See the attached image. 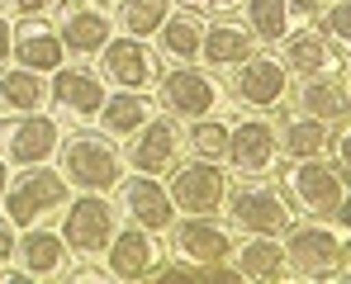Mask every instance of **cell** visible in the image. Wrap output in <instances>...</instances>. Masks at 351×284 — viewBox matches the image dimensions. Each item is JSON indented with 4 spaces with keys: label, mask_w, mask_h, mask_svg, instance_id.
I'll use <instances>...</instances> for the list:
<instances>
[{
    "label": "cell",
    "mask_w": 351,
    "mask_h": 284,
    "mask_svg": "<svg viewBox=\"0 0 351 284\" xmlns=\"http://www.w3.org/2000/svg\"><path fill=\"white\" fill-rule=\"evenodd\" d=\"M223 162H228L237 175H271L276 162H280V133H276V123L261 118V114L233 118V123H228Z\"/></svg>",
    "instance_id": "11"
},
{
    "label": "cell",
    "mask_w": 351,
    "mask_h": 284,
    "mask_svg": "<svg viewBox=\"0 0 351 284\" xmlns=\"http://www.w3.org/2000/svg\"><path fill=\"white\" fill-rule=\"evenodd\" d=\"M10 261H14V223L0 214V270H5Z\"/></svg>",
    "instance_id": "34"
},
{
    "label": "cell",
    "mask_w": 351,
    "mask_h": 284,
    "mask_svg": "<svg viewBox=\"0 0 351 284\" xmlns=\"http://www.w3.org/2000/svg\"><path fill=\"white\" fill-rule=\"evenodd\" d=\"M58 34L66 57H95L114 38V10L105 0H58Z\"/></svg>",
    "instance_id": "12"
},
{
    "label": "cell",
    "mask_w": 351,
    "mask_h": 284,
    "mask_svg": "<svg viewBox=\"0 0 351 284\" xmlns=\"http://www.w3.org/2000/svg\"><path fill=\"white\" fill-rule=\"evenodd\" d=\"M14 256H19V270H24L29 280H62L71 251H66L62 232L34 223V227H24V237L14 242Z\"/></svg>",
    "instance_id": "20"
},
{
    "label": "cell",
    "mask_w": 351,
    "mask_h": 284,
    "mask_svg": "<svg viewBox=\"0 0 351 284\" xmlns=\"http://www.w3.org/2000/svg\"><path fill=\"white\" fill-rule=\"evenodd\" d=\"M152 86H157V105L171 118H204L223 105V86L195 62H171L167 71H157Z\"/></svg>",
    "instance_id": "6"
},
{
    "label": "cell",
    "mask_w": 351,
    "mask_h": 284,
    "mask_svg": "<svg viewBox=\"0 0 351 284\" xmlns=\"http://www.w3.org/2000/svg\"><path fill=\"white\" fill-rule=\"evenodd\" d=\"M114 194H119V214H128V223L147 227V232H157V237L176 223V204H171V190L162 185V175L133 170L128 180L114 185Z\"/></svg>",
    "instance_id": "16"
},
{
    "label": "cell",
    "mask_w": 351,
    "mask_h": 284,
    "mask_svg": "<svg viewBox=\"0 0 351 284\" xmlns=\"http://www.w3.org/2000/svg\"><path fill=\"white\" fill-rule=\"evenodd\" d=\"M280 62H285V71L290 76H318V71H332V66H347L342 57L332 53V43L308 24V29H290L280 43Z\"/></svg>",
    "instance_id": "22"
},
{
    "label": "cell",
    "mask_w": 351,
    "mask_h": 284,
    "mask_svg": "<svg viewBox=\"0 0 351 284\" xmlns=\"http://www.w3.org/2000/svg\"><path fill=\"white\" fill-rule=\"evenodd\" d=\"M237 256V275H247V280H285L290 270H285V251H280V237H247L242 246H233Z\"/></svg>",
    "instance_id": "27"
},
{
    "label": "cell",
    "mask_w": 351,
    "mask_h": 284,
    "mask_svg": "<svg viewBox=\"0 0 351 284\" xmlns=\"http://www.w3.org/2000/svg\"><path fill=\"white\" fill-rule=\"evenodd\" d=\"M280 157H290V162H304V157H328V123L323 118H308V114H294L285 118L280 128Z\"/></svg>",
    "instance_id": "28"
},
{
    "label": "cell",
    "mask_w": 351,
    "mask_h": 284,
    "mask_svg": "<svg viewBox=\"0 0 351 284\" xmlns=\"http://www.w3.org/2000/svg\"><path fill=\"white\" fill-rule=\"evenodd\" d=\"M14 66H29V71H43L53 76L62 62H66V48H62V34L48 24V19H19L14 24Z\"/></svg>",
    "instance_id": "19"
},
{
    "label": "cell",
    "mask_w": 351,
    "mask_h": 284,
    "mask_svg": "<svg viewBox=\"0 0 351 284\" xmlns=\"http://www.w3.org/2000/svg\"><path fill=\"white\" fill-rule=\"evenodd\" d=\"M152 38H157V57L195 62L199 57V38H204V19H199V10H171Z\"/></svg>",
    "instance_id": "24"
},
{
    "label": "cell",
    "mask_w": 351,
    "mask_h": 284,
    "mask_svg": "<svg viewBox=\"0 0 351 284\" xmlns=\"http://www.w3.org/2000/svg\"><path fill=\"white\" fill-rule=\"evenodd\" d=\"M62 242L76 256H105L110 237L119 232V204H110L105 194H76L62 204Z\"/></svg>",
    "instance_id": "7"
},
{
    "label": "cell",
    "mask_w": 351,
    "mask_h": 284,
    "mask_svg": "<svg viewBox=\"0 0 351 284\" xmlns=\"http://www.w3.org/2000/svg\"><path fill=\"white\" fill-rule=\"evenodd\" d=\"M318 10H323V0H290V19L294 24H313Z\"/></svg>",
    "instance_id": "35"
},
{
    "label": "cell",
    "mask_w": 351,
    "mask_h": 284,
    "mask_svg": "<svg viewBox=\"0 0 351 284\" xmlns=\"http://www.w3.org/2000/svg\"><path fill=\"white\" fill-rule=\"evenodd\" d=\"M5 190H10V162L0 157V199H5Z\"/></svg>",
    "instance_id": "39"
},
{
    "label": "cell",
    "mask_w": 351,
    "mask_h": 284,
    "mask_svg": "<svg viewBox=\"0 0 351 284\" xmlns=\"http://www.w3.org/2000/svg\"><path fill=\"white\" fill-rule=\"evenodd\" d=\"M157 261H162L157 232H147V227H138V223L119 227L114 237H110V246H105V275H114V280L157 275Z\"/></svg>",
    "instance_id": "18"
},
{
    "label": "cell",
    "mask_w": 351,
    "mask_h": 284,
    "mask_svg": "<svg viewBox=\"0 0 351 284\" xmlns=\"http://www.w3.org/2000/svg\"><path fill=\"white\" fill-rule=\"evenodd\" d=\"M294 109L308 114V118H323V123H337L347 118V66H332V71H318V76H304L299 95H290Z\"/></svg>",
    "instance_id": "21"
},
{
    "label": "cell",
    "mask_w": 351,
    "mask_h": 284,
    "mask_svg": "<svg viewBox=\"0 0 351 284\" xmlns=\"http://www.w3.org/2000/svg\"><path fill=\"white\" fill-rule=\"evenodd\" d=\"M58 170L66 175L71 190L86 194H110L123 180V152L110 133H71L58 142Z\"/></svg>",
    "instance_id": "2"
},
{
    "label": "cell",
    "mask_w": 351,
    "mask_h": 284,
    "mask_svg": "<svg viewBox=\"0 0 351 284\" xmlns=\"http://www.w3.org/2000/svg\"><path fill=\"white\" fill-rule=\"evenodd\" d=\"M233 5H242V0H185V10H204V14H223Z\"/></svg>",
    "instance_id": "38"
},
{
    "label": "cell",
    "mask_w": 351,
    "mask_h": 284,
    "mask_svg": "<svg viewBox=\"0 0 351 284\" xmlns=\"http://www.w3.org/2000/svg\"><path fill=\"white\" fill-rule=\"evenodd\" d=\"M105 95H110L105 76L90 71V66H81V62H62L58 71H53V81H48V100H53V109L66 114V118H81V123H90V118L100 114Z\"/></svg>",
    "instance_id": "15"
},
{
    "label": "cell",
    "mask_w": 351,
    "mask_h": 284,
    "mask_svg": "<svg viewBox=\"0 0 351 284\" xmlns=\"http://www.w3.org/2000/svg\"><path fill=\"white\" fill-rule=\"evenodd\" d=\"M95 57H100L105 86H114V90H147L157 81V71H162V57L147 48V38H133V34L110 38Z\"/></svg>",
    "instance_id": "14"
},
{
    "label": "cell",
    "mask_w": 351,
    "mask_h": 284,
    "mask_svg": "<svg viewBox=\"0 0 351 284\" xmlns=\"http://www.w3.org/2000/svg\"><path fill=\"white\" fill-rule=\"evenodd\" d=\"M180 152H185V133L176 128V118L171 114H152L128 142V166L143 170V175H167L180 162Z\"/></svg>",
    "instance_id": "17"
},
{
    "label": "cell",
    "mask_w": 351,
    "mask_h": 284,
    "mask_svg": "<svg viewBox=\"0 0 351 284\" xmlns=\"http://www.w3.org/2000/svg\"><path fill=\"white\" fill-rule=\"evenodd\" d=\"M58 142H62V123L43 109L10 114L0 123V157L10 166H43V162H53Z\"/></svg>",
    "instance_id": "9"
},
{
    "label": "cell",
    "mask_w": 351,
    "mask_h": 284,
    "mask_svg": "<svg viewBox=\"0 0 351 284\" xmlns=\"http://www.w3.org/2000/svg\"><path fill=\"white\" fill-rule=\"evenodd\" d=\"M347 190L351 180L323 157H304L285 175V194L294 209H304L308 218H328L337 227H347Z\"/></svg>",
    "instance_id": "4"
},
{
    "label": "cell",
    "mask_w": 351,
    "mask_h": 284,
    "mask_svg": "<svg viewBox=\"0 0 351 284\" xmlns=\"http://www.w3.org/2000/svg\"><path fill=\"white\" fill-rule=\"evenodd\" d=\"M185 147H190V157H204V162H223V147H228V123H223L219 114L190 118V128H185Z\"/></svg>",
    "instance_id": "31"
},
{
    "label": "cell",
    "mask_w": 351,
    "mask_h": 284,
    "mask_svg": "<svg viewBox=\"0 0 351 284\" xmlns=\"http://www.w3.org/2000/svg\"><path fill=\"white\" fill-rule=\"evenodd\" d=\"M228 170L219 162H204V157H190V162H176L171 166V204L176 214H219L223 199H228Z\"/></svg>",
    "instance_id": "10"
},
{
    "label": "cell",
    "mask_w": 351,
    "mask_h": 284,
    "mask_svg": "<svg viewBox=\"0 0 351 284\" xmlns=\"http://www.w3.org/2000/svg\"><path fill=\"white\" fill-rule=\"evenodd\" d=\"M62 275H66V280H81V284H86V280H90V284H95V280H105V270H100V266H95L90 256H86V266H66Z\"/></svg>",
    "instance_id": "36"
},
{
    "label": "cell",
    "mask_w": 351,
    "mask_h": 284,
    "mask_svg": "<svg viewBox=\"0 0 351 284\" xmlns=\"http://www.w3.org/2000/svg\"><path fill=\"white\" fill-rule=\"evenodd\" d=\"M167 232H171L176 256H185V261H195V266H204V270L233 261L237 232L228 223H219L214 214H185V218H176Z\"/></svg>",
    "instance_id": "13"
},
{
    "label": "cell",
    "mask_w": 351,
    "mask_h": 284,
    "mask_svg": "<svg viewBox=\"0 0 351 284\" xmlns=\"http://www.w3.org/2000/svg\"><path fill=\"white\" fill-rule=\"evenodd\" d=\"M66 199H71L66 175L62 170H48V162H43V166H24L10 180L0 209H5V218L14 227H34V223H43V218H53Z\"/></svg>",
    "instance_id": "5"
},
{
    "label": "cell",
    "mask_w": 351,
    "mask_h": 284,
    "mask_svg": "<svg viewBox=\"0 0 351 284\" xmlns=\"http://www.w3.org/2000/svg\"><path fill=\"white\" fill-rule=\"evenodd\" d=\"M152 114H157V95H147V90H114V95H105L95 123L110 138H133Z\"/></svg>",
    "instance_id": "23"
},
{
    "label": "cell",
    "mask_w": 351,
    "mask_h": 284,
    "mask_svg": "<svg viewBox=\"0 0 351 284\" xmlns=\"http://www.w3.org/2000/svg\"><path fill=\"white\" fill-rule=\"evenodd\" d=\"M242 14H247V34L256 43H271V48L294 29L290 0H242Z\"/></svg>",
    "instance_id": "29"
},
{
    "label": "cell",
    "mask_w": 351,
    "mask_h": 284,
    "mask_svg": "<svg viewBox=\"0 0 351 284\" xmlns=\"http://www.w3.org/2000/svg\"><path fill=\"white\" fill-rule=\"evenodd\" d=\"M48 105V76L29 66H5L0 71V109L5 114H34Z\"/></svg>",
    "instance_id": "26"
},
{
    "label": "cell",
    "mask_w": 351,
    "mask_h": 284,
    "mask_svg": "<svg viewBox=\"0 0 351 284\" xmlns=\"http://www.w3.org/2000/svg\"><path fill=\"white\" fill-rule=\"evenodd\" d=\"M256 53V38L247 34V24H233V19H209L204 24V38H199V57L209 66H233L242 57Z\"/></svg>",
    "instance_id": "25"
},
{
    "label": "cell",
    "mask_w": 351,
    "mask_h": 284,
    "mask_svg": "<svg viewBox=\"0 0 351 284\" xmlns=\"http://www.w3.org/2000/svg\"><path fill=\"white\" fill-rule=\"evenodd\" d=\"M10 48H14V24H10V14L0 10V71L10 66Z\"/></svg>",
    "instance_id": "37"
},
{
    "label": "cell",
    "mask_w": 351,
    "mask_h": 284,
    "mask_svg": "<svg viewBox=\"0 0 351 284\" xmlns=\"http://www.w3.org/2000/svg\"><path fill=\"white\" fill-rule=\"evenodd\" d=\"M313 29H318V34L332 43V53L347 62V48H351V10H347V0H328V5L318 10Z\"/></svg>",
    "instance_id": "32"
},
{
    "label": "cell",
    "mask_w": 351,
    "mask_h": 284,
    "mask_svg": "<svg viewBox=\"0 0 351 284\" xmlns=\"http://www.w3.org/2000/svg\"><path fill=\"white\" fill-rule=\"evenodd\" d=\"M285 270L299 280H337L347 275V227L328 223V218H308V223L285 227Z\"/></svg>",
    "instance_id": "1"
},
{
    "label": "cell",
    "mask_w": 351,
    "mask_h": 284,
    "mask_svg": "<svg viewBox=\"0 0 351 284\" xmlns=\"http://www.w3.org/2000/svg\"><path fill=\"white\" fill-rule=\"evenodd\" d=\"M0 5H5V14H14V19H38V14L58 10V0H0Z\"/></svg>",
    "instance_id": "33"
},
{
    "label": "cell",
    "mask_w": 351,
    "mask_h": 284,
    "mask_svg": "<svg viewBox=\"0 0 351 284\" xmlns=\"http://www.w3.org/2000/svg\"><path fill=\"white\" fill-rule=\"evenodd\" d=\"M228 223L242 237H280L294 223V204L280 185H271L266 175H242L237 185H228Z\"/></svg>",
    "instance_id": "3"
},
{
    "label": "cell",
    "mask_w": 351,
    "mask_h": 284,
    "mask_svg": "<svg viewBox=\"0 0 351 284\" xmlns=\"http://www.w3.org/2000/svg\"><path fill=\"white\" fill-rule=\"evenodd\" d=\"M171 10H176L171 0H119V10H114V29L133 34V38H152V34L162 29V19H167Z\"/></svg>",
    "instance_id": "30"
},
{
    "label": "cell",
    "mask_w": 351,
    "mask_h": 284,
    "mask_svg": "<svg viewBox=\"0 0 351 284\" xmlns=\"http://www.w3.org/2000/svg\"><path fill=\"white\" fill-rule=\"evenodd\" d=\"M228 95L247 109L266 114V109H280L290 100V71L280 57H266V53H252L228 66Z\"/></svg>",
    "instance_id": "8"
}]
</instances>
